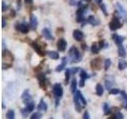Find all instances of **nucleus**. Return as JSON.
<instances>
[{"label":"nucleus","instance_id":"nucleus-2","mask_svg":"<svg viewBox=\"0 0 127 119\" xmlns=\"http://www.w3.org/2000/svg\"><path fill=\"white\" fill-rule=\"evenodd\" d=\"M122 27V24L120 22V19L117 16H114L113 18L111 19V21L109 23V28L111 31H116L119 30L120 28Z\"/></svg>","mask_w":127,"mask_h":119},{"label":"nucleus","instance_id":"nucleus-11","mask_svg":"<svg viewBox=\"0 0 127 119\" xmlns=\"http://www.w3.org/2000/svg\"><path fill=\"white\" fill-rule=\"evenodd\" d=\"M37 25H38V21L37 17L34 14H32L30 18V26L31 28V30L35 31L37 28Z\"/></svg>","mask_w":127,"mask_h":119},{"label":"nucleus","instance_id":"nucleus-28","mask_svg":"<svg viewBox=\"0 0 127 119\" xmlns=\"http://www.w3.org/2000/svg\"><path fill=\"white\" fill-rule=\"evenodd\" d=\"M103 111H104V115H109L111 113V109L110 108V106L107 102H104L102 105Z\"/></svg>","mask_w":127,"mask_h":119},{"label":"nucleus","instance_id":"nucleus-25","mask_svg":"<svg viewBox=\"0 0 127 119\" xmlns=\"http://www.w3.org/2000/svg\"><path fill=\"white\" fill-rule=\"evenodd\" d=\"M114 86V80L111 79L110 78H107L105 80V87L106 90H110Z\"/></svg>","mask_w":127,"mask_h":119},{"label":"nucleus","instance_id":"nucleus-22","mask_svg":"<svg viewBox=\"0 0 127 119\" xmlns=\"http://www.w3.org/2000/svg\"><path fill=\"white\" fill-rule=\"evenodd\" d=\"M120 94H121V97L122 99L123 107H124L126 110H127V94L126 93L125 90H121Z\"/></svg>","mask_w":127,"mask_h":119},{"label":"nucleus","instance_id":"nucleus-17","mask_svg":"<svg viewBox=\"0 0 127 119\" xmlns=\"http://www.w3.org/2000/svg\"><path fill=\"white\" fill-rule=\"evenodd\" d=\"M67 63V57H63L62 58V62L61 63H60L59 65H57V67H56V71H57V72H61V71H62L64 70V68L66 67Z\"/></svg>","mask_w":127,"mask_h":119},{"label":"nucleus","instance_id":"nucleus-45","mask_svg":"<svg viewBox=\"0 0 127 119\" xmlns=\"http://www.w3.org/2000/svg\"><path fill=\"white\" fill-rule=\"evenodd\" d=\"M85 81H86V80H84V79H80V81H79V86L80 87H83L85 86Z\"/></svg>","mask_w":127,"mask_h":119},{"label":"nucleus","instance_id":"nucleus-23","mask_svg":"<svg viewBox=\"0 0 127 119\" xmlns=\"http://www.w3.org/2000/svg\"><path fill=\"white\" fill-rule=\"evenodd\" d=\"M75 94H77V96H78V98H79V100H80V102H81V103H82V105H83V106H85L87 105V100L85 99L84 96H83V95L82 94L81 91H80V90H76V92H75Z\"/></svg>","mask_w":127,"mask_h":119},{"label":"nucleus","instance_id":"nucleus-21","mask_svg":"<svg viewBox=\"0 0 127 119\" xmlns=\"http://www.w3.org/2000/svg\"><path fill=\"white\" fill-rule=\"evenodd\" d=\"M77 85H78V83L77 80L75 78H73L71 82V87H70V89H71V92L72 94H75L77 90Z\"/></svg>","mask_w":127,"mask_h":119},{"label":"nucleus","instance_id":"nucleus-30","mask_svg":"<svg viewBox=\"0 0 127 119\" xmlns=\"http://www.w3.org/2000/svg\"><path fill=\"white\" fill-rule=\"evenodd\" d=\"M34 108H35V103L33 101L29 102V103H27V104L26 105V109L29 111L30 113H31L32 111L34 110Z\"/></svg>","mask_w":127,"mask_h":119},{"label":"nucleus","instance_id":"nucleus-1","mask_svg":"<svg viewBox=\"0 0 127 119\" xmlns=\"http://www.w3.org/2000/svg\"><path fill=\"white\" fill-rule=\"evenodd\" d=\"M69 62L71 63H76L81 61L82 55L79 53V49L75 46H71L68 51Z\"/></svg>","mask_w":127,"mask_h":119},{"label":"nucleus","instance_id":"nucleus-31","mask_svg":"<svg viewBox=\"0 0 127 119\" xmlns=\"http://www.w3.org/2000/svg\"><path fill=\"white\" fill-rule=\"evenodd\" d=\"M79 76H80V79H84V80H86V79H89L91 77L90 75L87 74V71L85 70H83V69L80 71V73H79Z\"/></svg>","mask_w":127,"mask_h":119},{"label":"nucleus","instance_id":"nucleus-37","mask_svg":"<svg viewBox=\"0 0 127 119\" xmlns=\"http://www.w3.org/2000/svg\"><path fill=\"white\" fill-rule=\"evenodd\" d=\"M69 70L71 71V75H75L79 71V67H70Z\"/></svg>","mask_w":127,"mask_h":119},{"label":"nucleus","instance_id":"nucleus-19","mask_svg":"<svg viewBox=\"0 0 127 119\" xmlns=\"http://www.w3.org/2000/svg\"><path fill=\"white\" fill-rule=\"evenodd\" d=\"M46 54L48 55V57L49 58H51L52 60H59L60 58L59 53H57V52H56V51H48L46 52Z\"/></svg>","mask_w":127,"mask_h":119},{"label":"nucleus","instance_id":"nucleus-40","mask_svg":"<svg viewBox=\"0 0 127 119\" xmlns=\"http://www.w3.org/2000/svg\"><path fill=\"white\" fill-rule=\"evenodd\" d=\"M100 9L103 12V14H104L105 15H107V11H106V6L104 3H101L100 4Z\"/></svg>","mask_w":127,"mask_h":119},{"label":"nucleus","instance_id":"nucleus-47","mask_svg":"<svg viewBox=\"0 0 127 119\" xmlns=\"http://www.w3.org/2000/svg\"><path fill=\"white\" fill-rule=\"evenodd\" d=\"M10 14H11V17H12V18H14L15 16H16V14H15V11H14V10H11Z\"/></svg>","mask_w":127,"mask_h":119},{"label":"nucleus","instance_id":"nucleus-26","mask_svg":"<svg viewBox=\"0 0 127 119\" xmlns=\"http://www.w3.org/2000/svg\"><path fill=\"white\" fill-rule=\"evenodd\" d=\"M95 90H96V94L98 96H102L104 93V89H103V87L100 84V83H98L95 87Z\"/></svg>","mask_w":127,"mask_h":119},{"label":"nucleus","instance_id":"nucleus-9","mask_svg":"<svg viewBox=\"0 0 127 119\" xmlns=\"http://www.w3.org/2000/svg\"><path fill=\"white\" fill-rule=\"evenodd\" d=\"M67 43L64 38H60L57 43V47L59 52H64L67 49Z\"/></svg>","mask_w":127,"mask_h":119},{"label":"nucleus","instance_id":"nucleus-36","mask_svg":"<svg viewBox=\"0 0 127 119\" xmlns=\"http://www.w3.org/2000/svg\"><path fill=\"white\" fill-rule=\"evenodd\" d=\"M108 45H109L108 44H106L105 43L104 40H101V41H99V42H98V46H99V48H100L101 49H104V48H106Z\"/></svg>","mask_w":127,"mask_h":119},{"label":"nucleus","instance_id":"nucleus-8","mask_svg":"<svg viewBox=\"0 0 127 119\" xmlns=\"http://www.w3.org/2000/svg\"><path fill=\"white\" fill-rule=\"evenodd\" d=\"M37 80L39 82V86L43 90H46L47 87H46V76L45 74L43 73H39L37 75Z\"/></svg>","mask_w":127,"mask_h":119},{"label":"nucleus","instance_id":"nucleus-6","mask_svg":"<svg viewBox=\"0 0 127 119\" xmlns=\"http://www.w3.org/2000/svg\"><path fill=\"white\" fill-rule=\"evenodd\" d=\"M30 45L31 47L33 48V49H34V51L37 53L39 56H41V57H44V56L45 55V53L43 51L41 46L39 45V44L36 41H32L30 43Z\"/></svg>","mask_w":127,"mask_h":119},{"label":"nucleus","instance_id":"nucleus-38","mask_svg":"<svg viewBox=\"0 0 127 119\" xmlns=\"http://www.w3.org/2000/svg\"><path fill=\"white\" fill-rule=\"evenodd\" d=\"M113 118H115V119H123L124 118V116H123V114L120 112V111H118L116 114L114 115Z\"/></svg>","mask_w":127,"mask_h":119},{"label":"nucleus","instance_id":"nucleus-43","mask_svg":"<svg viewBox=\"0 0 127 119\" xmlns=\"http://www.w3.org/2000/svg\"><path fill=\"white\" fill-rule=\"evenodd\" d=\"M90 114L89 113L87 112V111H85L84 113H83V119H90Z\"/></svg>","mask_w":127,"mask_h":119},{"label":"nucleus","instance_id":"nucleus-34","mask_svg":"<svg viewBox=\"0 0 127 119\" xmlns=\"http://www.w3.org/2000/svg\"><path fill=\"white\" fill-rule=\"evenodd\" d=\"M42 118V114L40 113V112L33 113L30 116V118L31 119H40V118Z\"/></svg>","mask_w":127,"mask_h":119},{"label":"nucleus","instance_id":"nucleus-15","mask_svg":"<svg viewBox=\"0 0 127 119\" xmlns=\"http://www.w3.org/2000/svg\"><path fill=\"white\" fill-rule=\"evenodd\" d=\"M42 35L48 41H53L54 40V37L52 34L49 29H48V28H44L42 30Z\"/></svg>","mask_w":127,"mask_h":119},{"label":"nucleus","instance_id":"nucleus-18","mask_svg":"<svg viewBox=\"0 0 127 119\" xmlns=\"http://www.w3.org/2000/svg\"><path fill=\"white\" fill-rule=\"evenodd\" d=\"M37 110L41 111H44V112H46L48 110V105L43 98H41V100H40V102L37 106Z\"/></svg>","mask_w":127,"mask_h":119},{"label":"nucleus","instance_id":"nucleus-39","mask_svg":"<svg viewBox=\"0 0 127 119\" xmlns=\"http://www.w3.org/2000/svg\"><path fill=\"white\" fill-rule=\"evenodd\" d=\"M21 114H22V117H23V118H26V117L28 116V115H29L30 112L26 109V107H25V108H22V109L21 110Z\"/></svg>","mask_w":127,"mask_h":119},{"label":"nucleus","instance_id":"nucleus-33","mask_svg":"<svg viewBox=\"0 0 127 119\" xmlns=\"http://www.w3.org/2000/svg\"><path fill=\"white\" fill-rule=\"evenodd\" d=\"M111 65V60H110V59L109 58H107L105 60V61H104V69L105 71H108V69L110 68V67Z\"/></svg>","mask_w":127,"mask_h":119},{"label":"nucleus","instance_id":"nucleus-44","mask_svg":"<svg viewBox=\"0 0 127 119\" xmlns=\"http://www.w3.org/2000/svg\"><path fill=\"white\" fill-rule=\"evenodd\" d=\"M7 25V23H6V19L4 18V17H2V29H4Z\"/></svg>","mask_w":127,"mask_h":119},{"label":"nucleus","instance_id":"nucleus-4","mask_svg":"<svg viewBox=\"0 0 127 119\" xmlns=\"http://www.w3.org/2000/svg\"><path fill=\"white\" fill-rule=\"evenodd\" d=\"M15 29L17 31L20 32L23 34H26L29 33L30 27L26 23H18L15 25Z\"/></svg>","mask_w":127,"mask_h":119},{"label":"nucleus","instance_id":"nucleus-20","mask_svg":"<svg viewBox=\"0 0 127 119\" xmlns=\"http://www.w3.org/2000/svg\"><path fill=\"white\" fill-rule=\"evenodd\" d=\"M118 54L121 58H125L126 57V50L125 49V47L122 45L118 46Z\"/></svg>","mask_w":127,"mask_h":119},{"label":"nucleus","instance_id":"nucleus-24","mask_svg":"<svg viewBox=\"0 0 127 119\" xmlns=\"http://www.w3.org/2000/svg\"><path fill=\"white\" fill-rule=\"evenodd\" d=\"M118 68L120 71H123L126 68H127V61L123 60H120L118 63Z\"/></svg>","mask_w":127,"mask_h":119},{"label":"nucleus","instance_id":"nucleus-46","mask_svg":"<svg viewBox=\"0 0 127 119\" xmlns=\"http://www.w3.org/2000/svg\"><path fill=\"white\" fill-rule=\"evenodd\" d=\"M24 2H25L26 4H32L33 2V0H24Z\"/></svg>","mask_w":127,"mask_h":119},{"label":"nucleus","instance_id":"nucleus-48","mask_svg":"<svg viewBox=\"0 0 127 119\" xmlns=\"http://www.w3.org/2000/svg\"><path fill=\"white\" fill-rule=\"evenodd\" d=\"M82 49L83 50H86L87 49V45H86V44H82Z\"/></svg>","mask_w":127,"mask_h":119},{"label":"nucleus","instance_id":"nucleus-35","mask_svg":"<svg viewBox=\"0 0 127 119\" xmlns=\"http://www.w3.org/2000/svg\"><path fill=\"white\" fill-rule=\"evenodd\" d=\"M121 90L118 89V88H111L110 90H109V94H114V95H116L118 94H120Z\"/></svg>","mask_w":127,"mask_h":119},{"label":"nucleus","instance_id":"nucleus-32","mask_svg":"<svg viewBox=\"0 0 127 119\" xmlns=\"http://www.w3.org/2000/svg\"><path fill=\"white\" fill-rule=\"evenodd\" d=\"M6 118L8 119H14L15 118V112L14 110H9L6 113Z\"/></svg>","mask_w":127,"mask_h":119},{"label":"nucleus","instance_id":"nucleus-3","mask_svg":"<svg viewBox=\"0 0 127 119\" xmlns=\"http://www.w3.org/2000/svg\"><path fill=\"white\" fill-rule=\"evenodd\" d=\"M53 94L55 98H61L64 94V90L61 83H55L53 87Z\"/></svg>","mask_w":127,"mask_h":119},{"label":"nucleus","instance_id":"nucleus-12","mask_svg":"<svg viewBox=\"0 0 127 119\" xmlns=\"http://www.w3.org/2000/svg\"><path fill=\"white\" fill-rule=\"evenodd\" d=\"M73 101H74V103H75V110H76L78 113H80L81 110H82V103H81L80 100L79 99V98H78L76 94H74Z\"/></svg>","mask_w":127,"mask_h":119},{"label":"nucleus","instance_id":"nucleus-14","mask_svg":"<svg viewBox=\"0 0 127 119\" xmlns=\"http://www.w3.org/2000/svg\"><path fill=\"white\" fill-rule=\"evenodd\" d=\"M72 36H73V38L75 40V41H80L83 40V38L84 37V33H83V32L81 30H75L73 31Z\"/></svg>","mask_w":127,"mask_h":119},{"label":"nucleus","instance_id":"nucleus-27","mask_svg":"<svg viewBox=\"0 0 127 119\" xmlns=\"http://www.w3.org/2000/svg\"><path fill=\"white\" fill-rule=\"evenodd\" d=\"M100 49H101L99 48L98 44H96V43H94L91 47V51L93 54H98L99 53V51H100Z\"/></svg>","mask_w":127,"mask_h":119},{"label":"nucleus","instance_id":"nucleus-51","mask_svg":"<svg viewBox=\"0 0 127 119\" xmlns=\"http://www.w3.org/2000/svg\"><path fill=\"white\" fill-rule=\"evenodd\" d=\"M2 109H5V105H4V102H2Z\"/></svg>","mask_w":127,"mask_h":119},{"label":"nucleus","instance_id":"nucleus-13","mask_svg":"<svg viewBox=\"0 0 127 119\" xmlns=\"http://www.w3.org/2000/svg\"><path fill=\"white\" fill-rule=\"evenodd\" d=\"M112 39H113V41H114V43L116 44L118 46H119V45H122V43H123V41H124V40H125V37H123V36L118 35L117 33H113Z\"/></svg>","mask_w":127,"mask_h":119},{"label":"nucleus","instance_id":"nucleus-49","mask_svg":"<svg viewBox=\"0 0 127 119\" xmlns=\"http://www.w3.org/2000/svg\"><path fill=\"white\" fill-rule=\"evenodd\" d=\"M6 45H5V40L2 39V49H5V48H6Z\"/></svg>","mask_w":127,"mask_h":119},{"label":"nucleus","instance_id":"nucleus-42","mask_svg":"<svg viewBox=\"0 0 127 119\" xmlns=\"http://www.w3.org/2000/svg\"><path fill=\"white\" fill-rule=\"evenodd\" d=\"M78 2L77 0H69V5L72 6H75L78 5Z\"/></svg>","mask_w":127,"mask_h":119},{"label":"nucleus","instance_id":"nucleus-7","mask_svg":"<svg viewBox=\"0 0 127 119\" xmlns=\"http://www.w3.org/2000/svg\"><path fill=\"white\" fill-rule=\"evenodd\" d=\"M116 6H117L118 12L119 15L121 16V18L124 19L126 22H127V11L126 10V9L123 7L122 4L119 2L116 3Z\"/></svg>","mask_w":127,"mask_h":119},{"label":"nucleus","instance_id":"nucleus-50","mask_svg":"<svg viewBox=\"0 0 127 119\" xmlns=\"http://www.w3.org/2000/svg\"><path fill=\"white\" fill-rule=\"evenodd\" d=\"M95 2H96L97 3H98V4H101V3H102V0H94Z\"/></svg>","mask_w":127,"mask_h":119},{"label":"nucleus","instance_id":"nucleus-16","mask_svg":"<svg viewBox=\"0 0 127 119\" xmlns=\"http://www.w3.org/2000/svg\"><path fill=\"white\" fill-rule=\"evenodd\" d=\"M87 23L90 24V25H91L92 26H98L100 22H99L98 20L95 18L94 15H90L87 19Z\"/></svg>","mask_w":127,"mask_h":119},{"label":"nucleus","instance_id":"nucleus-10","mask_svg":"<svg viewBox=\"0 0 127 119\" xmlns=\"http://www.w3.org/2000/svg\"><path fill=\"white\" fill-rule=\"evenodd\" d=\"M102 59L101 58H95L91 62V68L93 70H99L101 68V65H102Z\"/></svg>","mask_w":127,"mask_h":119},{"label":"nucleus","instance_id":"nucleus-5","mask_svg":"<svg viewBox=\"0 0 127 119\" xmlns=\"http://www.w3.org/2000/svg\"><path fill=\"white\" fill-rule=\"evenodd\" d=\"M21 98H22V101H23V103H24V104H26V105L27 104V103H29V102L33 101V97H32V95L30 94L29 89H26L25 90L23 91Z\"/></svg>","mask_w":127,"mask_h":119},{"label":"nucleus","instance_id":"nucleus-29","mask_svg":"<svg viewBox=\"0 0 127 119\" xmlns=\"http://www.w3.org/2000/svg\"><path fill=\"white\" fill-rule=\"evenodd\" d=\"M71 73L69 70V68L66 69L65 71V85H67L68 84V83L70 82V78H71Z\"/></svg>","mask_w":127,"mask_h":119},{"label":"nucleus","instance_id":"nucleus-41","mask_svg":"<svg viewBox=\"0 0 127 119\" xmlns=\"http://www.w3.org/2000/svg\"><path fill=\"white\" fill-rule=\"evenodd\" d=\"M8 5L7 4H6V2H4V1H2V12H5V11H6L7 10H8Z\"/></svg>","mask_w":127,"mask_h":119}]
</instances>
